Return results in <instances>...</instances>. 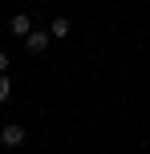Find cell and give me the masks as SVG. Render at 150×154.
Segmentation results:
<instances>
[{
	"instance_id": "6da1fadb",
	"label": "cell",
	"mask_w": 150,
	"mask_h": 154,
	"mask_svg": "<svg viewBox=\"0 0 150 154\" xmlns=\"http://www.w3.org/2000/svg\"><path fill=\"white\" fill-rule=\"evenodd\" d=\"M49 41H53V32L49 29H32L29 37H24V49H29V57H41L49 49Z\"/></svg>"
},
{
	"instance_id": "7a4b0ae2",
	"label": "cell",
	"mask_w": 150,
	"mask_h": 154,
	"mask_svg": "<svg viewBox=\"0 0 150 154\" xmlns=\"http://www.w3.org/2000/svg\"><path fill=\"white\" fill-rule=\"evenodd\" d=\"M20 142H24V126H20V122L0 126V146H4V150H16Z\"/></svg>"
},
{
	"instance_id": "3957f363",
	"label": "cell",
	"mask_w": 150,
	"mask_h": 154,
	"mask_svg": "<svg viewBox=\"0 0 150 154\" xmlns=\"http://www.w3.org/2000/svg\"><path fill=\"white\" fill-rule=\"evenodd\" d=\"M8 32L24 41V37L32 32V16H29V12H16V16H8Z\"/></svg>"
},
{
	"instance_id": "277c9868",
	"label": "cell",
	"mask_w": 150,
	"mask_h": 154,
	"mask_svg": "<svg viewBox=\"0 0 150 154\" xmlns=\"http://www.w3.org/2000/svg\"><path fill=\"white\" fill-rule=\"evenodd\" d=\"M49 32H53L57 41H65V37H69V32H73V24L65 20V16H57V20H49Z\"/></svg>"
},
{
	"instance_id": "5b68a950",
	"label": "cell",
	"mask_w": 150,
	"mask_h": 154,
	"mask_svg": "<svg viewBox=\"0 0 150 154\" xmlns=\"http://www.w3.org/2000/svg\"><path fill=\"white\" fill-rule=\"evenodd\" d=\"M12 97V81H8V73H0V106Z\"/></svg>"
},
{
	"instance_id": "8992f818",
	"label": "cell",
	"mask_w": 150,
	"mask_h": 154,
	"mask_svg": "<svg viewBox=\"0 0 150 154\" xmlns=\"http://www.w3.org/2000/svg\"><path fill=\"white\" fill-rule=\"evenodd\" d=\"M8 61H12V57H8V53H0V73H8Z\"/></svg>"
}]
</instances>
